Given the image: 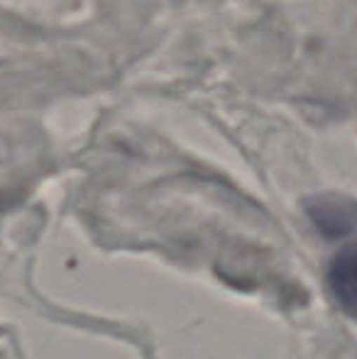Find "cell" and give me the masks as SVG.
Here are the masks:
<instances>
[{
  "label": "cell",
  "mask_w": 357,
  "mask_h": 359,
  "mask_svg": "<svg viewBox=\"0 0 357 359\" xmlns=\"http://www.w3.org/2000/svg\"><path fill=\"white\" fill-rule=\"evenodd\" d=\"M306 213L316 230L330 240L357 232V203L343 196H321L306 205Z\"/></svg>",
  "instance_id": "obj_1"
},
{
  "label": "cell",
  "mask_w": 357,
  "mask_h": 359,
  "mask_svg": "<svg viewBox=\"0 0 357 359\" xmlns=\"http://www.w3.org/2000/svg\"><path fill=\"white\" fill-rule=\"evenodd\" d=\"M328 286L338 306L348 316L357 318V245L345 247L333 262L328 271Z\"/></svg>",
  "instance_id": "obj_2"
}]
</instances>
